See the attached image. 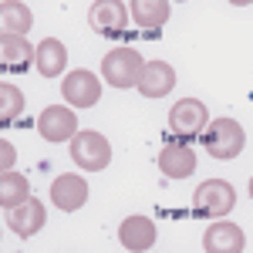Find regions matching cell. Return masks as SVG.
<instances>
[{
  "label": "cell",
  "instance_id": "1",
  "mask_svg": "<svg viewBox=\"0 0 253 253\" xmlns=\"http://www.w3.org/2000/svg\"><path fill=\"white\" fill-rule=\"evenodd\" d=\"M203 145L213 159H236L247 149V132L236 118H210L203 128Z\"/></svg>",
  "mask_w": 253,
  "mask_h": 253
},
{
  "label": "cell",
  "instance_id": "2",
  "mask_svg": "<svg viewBox=\"0 0 253 253\" xmlns=\"http://www.w3.org/2000/svg\"><path fill=\"white\" fill-rule=\"evenodd\" d=\"M236 206V189L226 179H206L199 182L193 193V216H206V219H223Z\"/></svg>",
  "mask_w": 253,
  "mask_h": 253
},
{
  "label": "cell",
  "instance_id": "3",
  "mask_svg": "<svg viewBox=\"0 0 253 253\" xmlns=\"http://www.w3.org/2000/svg\"><path fill=\"white\" fill-rule=\"evenodd\" d=\"M142 54H138L135 47H115V51H108L105 58H101V78L108 81L112 88H135L138 81V71H142Z\"/></svg>",
  "mask_w": 253,
  "mask_h": 253
},
{
  "label": "cell",
  "instance_id": "4",
  "mask_svg": "<svg viewBox=\"0 0 253 253\" xmlns=\"http://www.w3.org/2000/svg\"><path fill=\"white\" fill-rule=\"evenodd\" d=\"M71 162L84 169V172H101V169H108V162H112V145H108V138L101 135V132H78V135L71 138Z\"/></svg>",
  "mask_w": 253,
  "mask_h": 253
},
{
  "label": "cell",
  "instance_id": "5",
  "mask_svg": "<svg viewBox=\"0 0 253 253\" xmlns=\"http://www.w3.org/2000/svg\"><path fill=\"white\" fill-rule=\"evenodd\" d=\"M206 125H210V108L199 98H182V101H175L172 112H169V128L182 138L203 135Z\"/></svg>",
  "mask_w": 253,
  "mask_h": 253
},
{
  "label": "cell",
  "instance_id": "6",
  "mask_svg": "<svg viewBox=\"0 0 253 253\" xmlns=\"http://www.w3.org/2000/svg\"><path fill=\"white\" fill-rule=\"evenodd\" d=\"M61 95H64V101H68L71 108H95L98 98H101V81H98L95 71L78 68V71L64 75V81H61Z\"/></svg>",
  "mask_w": 253,
  "mask_h": 253
},
{
  "label": "cell",
  "instance_id": "7",
  "mask_svg": "<svg viewBox=\"0 0 253 253\" xmlns=\"http://www.w3.org/2000/svg\"><path fill=\"white\" fill-rule=\"evenodd\" d=\"M38 132L44 142H71L78 135V118L64 105H47L38 115Z\"/></svg>",
  "mask_w": 253,
  "mask_h": 253
},
{
  "label": "cell",
  "instance_id": "8",
  "mask_svg": "<svg viewBox=\"0 0 253 253\" xmlns=\"http://www.w3.org/2000/svg\"><path fill=\"white\" fill-rule=\"evenodd\" d=\"M88 24H91V31L105 34V38H118L128 27V7L118 0H98L88 10Z\"/></svg>",
  "mask_w": 253,
  "mask_h": 253
},
{
  "label": "cell",
  "instance_id": "9",
  "mask_svg": "<svg viewBox=\"0 0 253 253\" xmlns=\"http://www.w3.org/2000/svg\"><path fill=\"white\" fill-rule=\"evenodd\" d=\"M135 88L142 98H166L175 88V68L166 61H145L138 71Z\"/></svg>",
  "mask_w": 253,
  "mask_h": 253
},
{
  "label": "cell",
  "instance_id": "10",
  "mask_svg": "<svg viewBox=\"0 0 253 253\" xmlns=\"http://www.w3.org/2000/svg\"><path fill=\"white\" fill-rule=\"evenodd\" d=\"M203 250L206 253H243L247 250V233L236 223L213 219V226H206V233H203Z\"/></svg>",
  "mask_w": 253,
  "mask_h": 253
},
{
  "label": "cell",
  "instance_id": "11",
  "mask_svg": "<svg viewBox=\"0 0 253 253\" xmlns=\"http://www.w3.org/2000/svg\"><path fill=\"white\" fill-rule=\"evenodd\" d=\"M51 203L58 206L61 213H75L88 203V182L78 172H64L51 182Z\"/></svg>",
  "mask_w": 253,
  "mask_h": 253
},
{
  "label": "cell",
  "instance_id": "12",
  "mask_svg": "<svg viewBox=\"0 0 253 253\" xmlns=\"http://www.w3.org/2000/svg\"><path fill=\"white\" fill-rule=\"evenodd\" d=\"M118 243L132 253H145L156 247V223L149 216H125L118 226Z\"/></svg>",
  "mask_w": 253,
  "mask_h": 253
},
{
  "label": "cell",
  "instance_id": "13",
  "mask_svg": "<svg viewBox=\"0 0 253 253\" xmlns=\"http://www.w3.org/2000/svg\"><path fill=\"white\" fill-rule=\"evenodd\" d=\"M125 7H128V20H135V27L145 31V34L162 31V24L172 14V3L169 0H132Z\"/></svg>",
  "mask_w": 253,
  "mask_h": 253
},
{
  "label": "cell",
  "instance_id": "14",
  "mask_svg": "<svg viewBox=\"0 0 253 253\" xmlns=\"http://www.w3.org/2000/svg\"><path fill=\"white\" fill-rule=\"evenodd\" d=\"M47 223V210H44V203L41 199H24L20 206H14V210H7V226L14 230L17 236H34Z\"/></svg>",
  "mask_w": 253,
  "mask_h": 253
},
{
  "label": "cell",
  "instance_id": "15",
  "mask_svg": "<svg viewBox=\"0 0 253 253\" xmlns=\"http://www.w3.org/2000/svg\"><path fill=\"white\" fill-rule=\"evenodd\" d=\"M159 169H162L166 179H186V175L196 169V152L189 145L169 142V145H162V152H159Z\"/></svg>",
  "mask_w": 253,
  "mask_h": 253
},
{
  "label": "cell",
  "instance_id": "16",
  "mask_svg": "<svg viewBox=\"0 0 253 253\" xmlns=\"http://www.w3.org/2000/svg\"><path fill=\"white\" fill-rule=\"evenodd\" d=\"M34 24V14L20 0H0V38H24Z\"/></svg>",
  "mask_w": 253,
  "mask_h": 253
},
{
  "label": "cell",
  "instance_id": "17",
  "mask_svg": "<svg viewBox=\"0 0 253 253\" xmlns=\"http://www.w3.org/2000/svg\"><path fill=\"white\" fill-rule=\"evenodd\" d=\"M34 64H38V71L44 78H58L64 71V64H68V47L58 38H44L34 47Z\"/></svg>",
  "mask_w": 253,
  "mask_h": 253
},
{
  "label": "cell",
  "instance_id": "18",
  "mask_svg": "<svg viewBox=\"0 0 253 253\" xmlns=\"http://www.w3.org/2000/svg\"><path fill=\"white\" fill-rule=\"evenodd\" d=\"M34 64V47L27 38H0V68L3 71H27Z\"/></svg>",
  "mask_w": 253,
  "mask_h": 253
},
{
  "label": "cell",
  "instance_id": "19",
  "mask_svg": "<svg viewBox=\"0 0 253 253\" xmlns=\"http://www.w3.org/2000/svg\"><path fill=\"white\" fill-rule=\"evenodd\" d=\"M24 199H31V186H27V175L20 172H0V206L3 210H14Z\"/></svg>",
  "mask_w": 253,
  "mask_h": 253
},
{
  "label": "cell",
  "instance_id": "20",
  "mask_svg": "<svg viewBox=\"0 0 253 253\" xmlns=\"http://www.w3.org/2000/svg\"><path fill=\"white\" fill-rule=\"evenodd\" d=\"M20 112H24V91L14 88V84H3V81H0V125L17 122Z\"/></svg>",
  "mask_w": 253,
  "mask_h": 253
},
{
  "label": "cell",
  "instance_id": "21",
  "mask_svg": "<svg viewBox=\"0 0 253 253\" xmlns=\"http://www.w3.org/2000/svg\"><path fill=\"white\" fill-rule=\"evenodd\" d=\"M14 162H17V149H14V142L0 138V172H10Z\"/></svg>",
  "mask_w": 253,
  "mask_h": 253
}]
</instances>
